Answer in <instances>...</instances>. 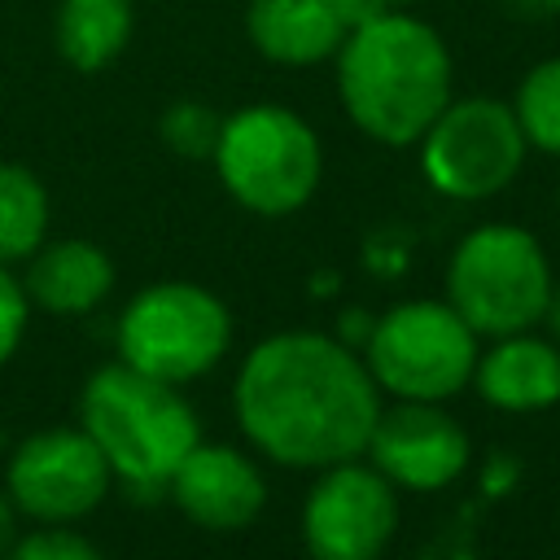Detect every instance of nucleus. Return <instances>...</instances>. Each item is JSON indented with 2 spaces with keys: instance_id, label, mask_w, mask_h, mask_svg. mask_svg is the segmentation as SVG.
Listing matches in <instances>:
<instances>
[{
  "instance_id": "19",
  "label": "nucleus",
  "mask_w": 560,
  "mask_h": 560,
  "mask_svg": "<svg viewBox=\"0 0 560 560\" xmlns=\"http://www.w3.org/2000/svg\"><path fill=\"white\" fill-rule=\"evenodd\" d=\"M223 114H214L206 101H175L158 118V136L179 158H210L219 144Z\"/></svg>"
},
{
  "instance_id": "5",
  "label": "nucleus",
  "mask_w": 560,
  "mask_h": 560,
  "mask_svg": "<svg viewBox=\"0 0 560 560\" xmlns=\"http://www.w3.org/2000/svg\"><path fill=\"white\" fill-rule=\"evenodd\" d=\"M551 284V258L521 223H481L464 232L446 262V302L486 341L538 328Z\"/></svg>"
},
{
  "instance_id": "13",
  "label": "nucleus",
  "mask_w": 560,
  "mask_h": 560,
  "mask_svg": "<svg viewBox=\"0 0 560 560\" xmlns=\"http://www.w3.org/2000/svg\"><path fill=\"white\" fill-rule=\"evenodd\" d=\"M472 389L494 411H547L560 402V346L534 328L490 337V346L477 354Z\"/></svg>"
},
{
  "instance_id": "2",
  "label": "nucleus",
  "mask_w": 560,
  "mask_h": 560,
  "mask_svg": "<svg viewBox=\"0 0 560 560\" xmlns=\"http://www.w3.org/2000/svg\"><path fill=\"white\" fill-rule=\"evenodd\" d=\"M332 61L346 118L385 149L416 144L455 88L446 39L407 9L346 31Z\"/></svg>"
},
{
  "instance_id": "15",
  "label": "nucleus",
  "mask_w": 560,
  "mask_h": 560,
  "mask_svg": "<svg viewBox=\"0 0 560 560\" xmlns=\"http://www.w3.org/2000/svg\"><path fill=\"white\" fill-rule=\"evenodd\" d=\"M245 35L262 61L306 70L337 57L346 26L328 0H249Z\"/></svg>"
},
{
  "instance_id": "11",
  "label": "nucleus",
  "mask_w": 560,
  "mask_h": 560,
  "mask_svg": "<svg viewBox=\"0 0 560 560\" xmlns=\"http://www.w3.org/2000/svg\"><path fill=\"white\" fill-rule=\"evenodd\" d=\"M363 459L394 486L411 494L455 486L472 464L468 429L442 402H402L381 407Z\"/></svg>"
},
{
  "instance_id": "3",
  "label": "nucleus",
  "mask_w": 560,
  "mask_h": 560,
  "mask_svg": "<svg viewBox=\"0 0 560 560\" xmlns=\"http://www.w3.org/2000/svg\"><path fill=\"white\" fill-rule=\"evenodd\" d=\"M79 429L105 455L114 481L140 494L166 490L179 459L201 442V420L184 398V385H166L122 359L83 381Z\"/></svg>"
},
{
  "instance_id": "20",
  "label": "nucleus",
  "mask_w": 560,
  "mask_h": 560,
  "mask_svg": "<svg viewBox=\"0 0 560 560\" xmlns=\"http://www.w3.org/2000/svg\"><path fill=\"white\" fill-rule=\"evenodd\" d=\"M4 560H105V551L70 525H39L18 534Z\"/></svg>"
},
{
  "instance_id": "22",
  "label": "nucleus",
  "mask_w": 560,
  "mask_h": 560,
  "mask_svg": "<svg viewBox=\"0 0 560 560\" xmlns=\"http://www.w3.org/2000/svg\"><path fill=\"white\" fill-rule=\"evenodd\" d=\"M328 4H332V13L341 18L346 31H354V26H363V22L381 18V13H389L385 0H328Z\"/></svg>"
},
{
  "instance_id": "9",
  "label": "nucleus",
  "mask_w": 560,
  "mask_h": 560,
  "mask_svg": "<svg viewBox=\"0 0 560 560\" xmlns=\"http://www.w3.org/2000/svg\"><path fill=\"white\" fill-rule=\"evenodd\" d=\"M114 486V472L96 442L74 429H39L22 438L4 459V494L18 516L39 525H74L92 516Z\"/></svg>"
},
{
  "instance_id": "7",
  "label": "nucleus",
  "mask_w": 560,
  "mask_h": 560,
  "mask_svg": "<svg viewBox=\"0 0 560 560\" xmlns=\"http://www.w3.org/2000/svg\"><path fill=\"white\" fill-rule=\"evenodd\" d=\"M118 359L166 385H192L232 350L228 302L197 280H153L136 289L114 324Z\"/></svg>"
},
{
  "instance_id": "27",
  "label": "nucleus",
  "mask_w": 560,
  "mask_h": 560,
  "mask_svg": "<svg viewBox=\"0 0 560 560\" xmlns=\"http://www.w3.org/2000/svg\"><path fill=\"white\" fill-rule=\"evenodd\" d=\"M556 210H560V192H556Z\"/></svg>"
},
{
  "instance_id": "4",
  "label": "nucleus",
  "mask_w": 560,
  "mask_h": 560,
  "mask_svg": "<svg viewBox=\"0 0 560 560\" xmlns=\"http://www.w3.org/2000/svg\"><path fill=\"white\" fill-rule=\"evenodd\" d=\"M228 197L262 219L298 214L324 175V149L315 127L276 101L241 105L223 118L219 144L210 153Z\"/></svg>"
},
{
  "instance_id": "16",
  "label": "nucleus",
  "mask_w": 560,
  "mask_h": 560,
  "mask_svg": "<svg viewBox=\"0 0 560 560\" xmlns=\"http://www.w3.org/2000/svg\"><path fill=\"white\" fill-rule=\"evenodd\" d=\"M131 26H136L131 0H61L52 18V39L70 70L96 74L127 52Z\"/></svg>"
},
{
  "instance_id": "6",
  "label": "nucleus",
  "mask_w": 560,
  "mask_h": 560,
  "mask_svg": "<svg viewBox=\"0 0 560 560\" xmlns=\"http://www.w3.org/2000/svg\"><path fill=\"white\" fill-rule=\"evenodd\" d=\"M359 354L381 394L402 402H446L472 385L481 337L446 298H407L372 319Z\"/></svg>"
},
{
  "instance_id": "26",
  "label": "nucleus",
  "mask_w": 560,
  "mask_h": 560,
  "mask_svg": "<svg viewBox=\"0 0 560 560\" xmlns=\"http://www.w3.org/2000/svg\"><path fill=\"white\" fill-rule=\"evenodd\" d=\"M389 9H407V4H416V0H385Z\"/></svg>"
},
{
  "instance_id": "17",
  "label": "nucleus",
  "mask_w": 560,
  "mask_h": 560,
  "mask_svg": "<svg viewBox=\"0 0 560 560\" xmlns=\"http://www.w3.org/2000/svg\"><path fill=\"white\" fill-rule=\"evenodd\" d=\"M52 223V201L44 179L22 162H0V262H26Z\"/></svg>"
},
{
  "instance_id": "8",
  "label": "nucleus",
  "mask_w": 560,
  "mask_h": 560,
  "mask_svg": "<svg viewBox=\"0 0 560 560\" xmlns=\"http://www.w3.org/2000/svg\"><path fill=\"white\" fill-rule=\"evenodd\" d=\"M420 171L433 192L451 201H490L525 166L529 144L508 101L451 96L446 109L416 140Z\"/></svg>"
},
{
  "instance_id": "10",
  "label": "nucleus",
  "mask_w": 560,
  "mask_h": 560,
  "mask_svg": "<svg viewBox=\"0 0 560 560\" xmlns=\"http://www.w3.org/2000/svg\"><path fill=\"white\" fill-rule=\"evenodd\" d=\"M398 534V490L359 455L319 468L302 499L311 560H381Z\"/></svg>"
},
{
  "instance_id": "18",
  "label": "nucleus",
  "mask_w": 560,
  "mask_h": 560,
  "mask_svg": "<svg viewBox=\"0 0 560 560\" xmlns=\"http://www.w3.org/2000/svg\"><path fill=\"white\" fill-rule=\"evenodd\" d=\"M512 114L525 131V144L560 158V57H547L525 70L512 96Z\"/></svg>"
},
{
  "instance_id": "25",
  "label": "nucleus",
  "mask_w": 560,
  "mask_h": 560,
  "mask_svg": "<svg viewBox=\"0 0 560 560\" xmlns=\"http://www.w3.org/2000/svg\"><path fill=\"white\" fill-rule=\"evenodd\" d=\"M542 324L551 328V341L560 346V280L551 284V298H547V311H542Z\"/></svg>"
},
{
  "instance_id": "24",
  "label": "nucleus",
  "mask_w": 560,
  "mask_h": 560,
  "mask_svg": "<svg viewBox=\"0 0 560 560\" xmlns=\"http://www.w3.org/2000/svg\"><path fill=\"white\" fill-rule=\"evenodd\" d=\"M512 477H516V468L508 464V472H503V455H494L490 468H486V490H490V494H503V490L512 486Z\"/></svg>"
},
{
  "instance_id": "12",
  "label": "nucleus",
  "mask_w": 560,
  "mask_h": 560,
  "mask_svg": "<svg viewBox=\"0 0 560 560\" xmlns=\"http://www.w3.org/2000/svg\"><path fill=\"white\" fill-rule=\"evenodd\" d=\"M171 503L210 534L245 529L267 508V477L254 455L228 442H197L166 481Z\"/></svg>"
},
{
  "instance_id": "14",
  "label": "nucleus",
  "mask_w": 560,
  "mask_h": 560,
  "mask_svg": "<svg viewBox=\"0 0 560 560\" xmlns=\"http://www.w3.org/2000/svg\"><path fill=\"white\" fill-rule=\"evenodd\" d=\"M114 258L83 236H61V241H44L22 271V289L31 298V306L48 311V315H88L96 311L109 293H114Z\"/></svg>"
},
{
  "instance_id": "21",
  "label": "nucleus",
  "mask_w": 560,
  "mask_h": 560,
  "mask_svg": "<svg viewBox=\"0 0 560 560\" xmlns=\"http://www.w3.org/2000/svg\"><path fill=\"white\" fill-rule=\"evenodd\" d=\"M31 298L22 289V276H13L9 262H0V368L22 350L26 324H31Z\"/></svg>"
},
{
  "instance_id": "1",
  "label": "nucleus",
  "mask_w": 560,
  "mask_h": 560,
  "mask_svg": "<svg viewBox=\"0 0 560 560\" xmlns=\"http://www.w3.org/2000/svg\"><path fill=\"white\" fill-rule=\"evenodd\" d=\"M381 398L363 354L319 328H284L254 341L232 381L245 442L298 472L359 459L385 407Z\"/></svg>"
},
{
  "instance_id": "23",
  "label": "nucleus",
  "mask_w": 560,
  "mask_h": 560,
  "mask_svg": "<svg viewBox=\"0 0 560 560\" xmlns=\"http://www.w3.org/2000/svg\"><path fill=\"white\" fill-rule=\"evenodd\" d=\"M13 538H18V508H13V499L0 490V560H4V551L13 547Z\"/></svg>"
}]
</instances>
